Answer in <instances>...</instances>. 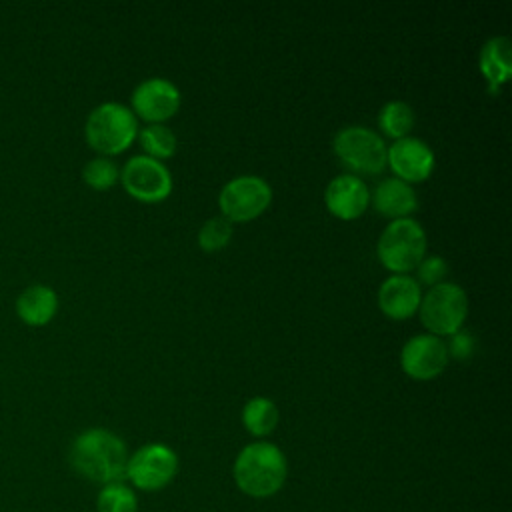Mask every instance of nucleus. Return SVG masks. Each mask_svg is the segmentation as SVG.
<instances>
[{"label": "nucleus", "instance_id": "obj_1", "mask_svg": "<svg viewBox=\"0 0 512 512\" xmlns=\"http://www.w3.org/2000/svg\"><path fill=\"white\" fill-rule=\"evenodd\" d=\"M70 464L76 474L96 484L124 482L128 448L120 436L106 428L80 432L70 446Z\"/></svg>", "mask_w": 512, "mask_h": 512}, {"label": "nucleus", "instance_id": "obj_2", "mask_svg": "<svg viewBox=\"0 0 512 512\" xmlns=\"http://www.w3.org/2000/svg\"><path fill=\"white\" fill-rule=\"evenodd\" d=\"M232 476L246 496L270 498L282 490L288 478V460L276 444L256 440L238 452Z\"/></svg>", "mask_w": 512, "mask_h": 512}, {"label": "nucleus", "instance_id": "obj_3", "mask_svg": "<svg viewBox=\"0 0 512 512\" xmlns=\"http://www.w3.org/2000/svg\"><path fill=\"white\" fill-rule=\"evenodd\" d=\"M86 142L102 156L122 154L138 136V120L134 112L120 102H104L96 106L84 126Z\"/></svg>", "mask_w": 512, "mask_h": 512}, {"label": "nucleus", "instance_id": "obj_4", "mask_svg": "<svg viewBox=\"0 0 512 512\" xmlns=\"http://www.w3.org/2000/svg\"><path fill=\"white\" fill-rule=\"evenodd\" d=\"M426 232L414 218L392 220L380 234L376 254L380 264L392 274H408L416 270L426 256Z\"/></svg>", "mask_w": 512, "mask_h": 512}, {"label": "nucleus", "instance_id": "obj_5", "mask_svg": "<svg viewBox=\"0 0 512 512\" xmlns=\"http://www.w3.org/2000/svg\"><path fill=\"white\" fill-rule=\"evenodd\" d=\"M418 316L428 334L452 336L456 334L468 316V296L456 282H440L422 294Z\"/></svg>", "mask_w": 512, "mask_h": 512}, {"label": "nucleus", "instance_id": "obj_6", "mask_svg": "<svg viewBox=\"0 0 512 512\" xmlns=\"http://www.w3.org/2000/svg\"><path fill=\"white\" fill-rule=\"evenodd\" d=\"M332 150L338 160L356 174H380L386 168L384 138L366 126H346L336 132Z\"/></svg>", "mask_w": 512, "mask_h": 512}, {"label": "nucleus", "instance_id": "obj_7", "mask_svg": "<svg viewBox=\"0 0 512 512\" xmlns=\"http://www.w3.org/2000/svg\"><path fill=\"white\" fill-rule=\"evenodd\" d=\"M272 202L270 184L254 174H244L228 180L218 194L220 216H224L232 224H244L260 214Z\"/></svg>", "mask_w": 512, "mask_h": 512}, {"label": "nucleus", "instance_id": "obj_8", "mask_svg": "<svg viewBox=\"0 0 512 512\" xmlns=\"http://www.w3.org/2000/svg\"><path fill=\"white\" fill-rule=\"evenodd\" d=\"M178 474L176 452L162 444L150 442L140 446L132 456H128L126 478L134 488L144 492H156L166 488Z\"/></svg>", "mask_w": 512, "mask_h": 512}, {"label": "nucleus", "instance_id": "obj_9", "mask_svg": "<svg viewBox=\"0 0 512 512\" xmlns=\"http://www.w3.org/2000/svg\"><path fill=\"white\" fill-rule=\"evenodd\" d=\"M118 180L132 198L146 204L162 202L172 192L170 170L160 160L148 158L144 154L132 156L120 170Z\"/></svg>", "mask_w": 512, "mask_h": 512}, {"label": "nucleus", "instance_id": "obj_10", "mask_svg": "<svg viewBox=\"0 0 512 512\" xmlns=\"http://www.w3.org/2000/svg\"><path fill=\"white\" fill-rule=\"evenodd\" d=\"M448 364L446 342L434 334H416L400 350V368L414 380H432Z\"/></svg>", "mask_w": 512, "mask_h": 512}, {"label": "nucleus", "instance_id": "obj_11", "mask_svg": "<svg viewBox=\"0 0 512 512\" xmlns=\"http://www.w3.org/2000/svg\"><path fill=\"white\" fill-rule=\"evenodd\" d=\"M180 100L182 96L176 84L166 78H148L134 88L130 110L148 124H162L178 112Z\"/></svg>", "mask_w": 512, "mask_h": 512}, {"label": "nucleus", "instance_id": "obj_12", "mask_svg": "<svg viewBox=\"0 0 512 512\" xmlns=\"http://www.w3.org/2000/svg\"><path fill=\"white\" fill-rule=\"evenodd\" d=\"M436 158L432 148L414 136L394 140L386 150V166L394 172V178L406 184H418L430 178Z\"/></svg>", "mask_w": 512, "mask_h": 512}, {"label": "nucleus", "instance_id": "obj_13", "mask_svg": "<svg viewBox=\"0 0 512 512\" xmlns=\"http://www.w3.org/2000/svg\"><path fill=\"white\" fill-rule=\"evenodd\" d=\"M324 204L332 216L340 220H356L370 204V190L360 176L342 174L328 182Z\"/></svg>", "mask_w": 512, "mask_h": 512}, {"label": "nucleus", "instance_id": "obj_14", "mask_svg": "<svg viewBox=\"0 0 512 512\" xmlns=\"http://www.w3.org/2000/svg\"><path fill=\"white\" fill-rule=\"evenodd\" d=\"M378 308L390 320H406L418 312L422 290L410 274H390L378 288Z\"/></svg>", "mask_w": 512, "mask_h": 512}, {"label": "nucleus", "instance_id": "obj_15", "mask_svg": "<svg viewBox=\"0 0 512 512\" xmlns=\"http://www.w3.org/2000/svg\"><path fill=\"white\" fill-rule=\"evenodd\" d=\"M370 202L378 214L392 220L410 218V214L418 208L414 188L394 176L378 182L374 192H370Z\"/></svg>", "mask_w": 512, "mask_h": 512}, {"label": "nucleus", "instance_id": "obj_16", "mask_svg": "<svg viewBox=\"0 0 512 512\" xmlns=\"http://www.w3.org/2000/svg\"><path fill=\"white\" fill-rule=\"evenodd\" d=\"M58 310V296L50 286L34 284L26 288L16 300V314L28 326L48 324Z\"/></svg>", "mask_w": 512, "mask_h": 512}, {"label": "nucleus", "instance_id": "obj_17", "mask_svg": "<svg viewBox=\"0 0 512 512\" xmlns=\"http://www.w3.org/2000/svg\"><path fill=\"white\" fill-rule=\"evenodd\" d=\"M480 72L488 80L490 92H498L502 84L510 78L512 64H510V40L508 36H494L490 38L480 50Z\"/></svg>", "mask_w": 512, "mask_h": 512}, {"label": "nucleus", "instance_id": "obj_18", "mask_svg": "<svg viewBox=\"0 0 512 512\" xmlns=\"http://www.w3.org/2000/svg\"><path fill=\"white\" fill-rule=\"evenodd\" d=\"M242 424L248 434L256 438H264L274 432L278 424V408L266 396L250 398L242 408Z\"/></svg>", "mask_w": 512, "mask_h": 512}, {"label": "nucleus", "instance_id": "obj_19", "mask_svg": "<svg viewBox=\"0 0 512 512\" xmlns=\"http://www.w3.org/2000/svg\"><path fill=\"white\" fill-rule=\"evenodd\" d=\"M378 128L392 140L406 138L414 128V110L402 100L386 102L378 112Z\"/></svg>", "mask_w": 512, "mask_h": 512}, {"label": "nucleus", "instance_id": "obj_20", "mask_svg": "<svg viewBox=\"0 0 512 512\" xmlns=\"http://www.w3.org/2000/svg\"><path fill=\"white\" fill-rule=\"evenodd\" d=\"M136 138L144 150V156L160 162L172 158L178 146L176 134L166 124H148L142 130H138Z\"/></svg>", "mask_w": 512, "mask_h": 512}, {"label": "nucleus", "instance_id": "obj_21", "mask_svg": "<svg viewBox=\"0 0 512 512\" xmlns=\"http://www.w3.org/2000/svg\"><path fill=\"white\" fill-rule=\"evenodd\" d=\"M98 512H138L136 492L124 482H112L100 488L96 496Z\"/></svg>", "mask_w": 512, "mask_h": 512}, {"label": "nucleus", "instance_id": "obj_22", "mask_svg": "<svg viewBox=\"0 0 512 512\" xmlns=\"http://www.w3.org/2000/svg\"><path fill=\"white\" fill-rule=\"evenodd\" d=\"M82 178L90 188H94L98 192H104V190L112 188L118 182L120 172H118V166L110 158L96 156V158H92L84 164Z\"/></svg>", "mask_w": 512, "mask_h": 512}, {"label": "nucleus", "instance_id": "obj_23", "mask_svg": "<svg viewBox=\"0 0 512 512\" xmlns=\"http://www.w3.org/2000/svg\"><path fill=\"white\" fill-rule=\"evenodd\" d=\"M232 238V222H228L224 216H214L206 220L198 230V246L206 252H218L224 246H228Z\"/></svg>", "mask_w": 512, "mask_h": 512}, {"label": "nucleus", "instance_id": "obj_24", "mask_svg": "<svg viewBox=\"0 0 512 512\" xmlns=\"http://www.w3.org/2000/svg\"><path fill=\"white\" fill-rule=\"evenodd\" d=\"M448 274V262L438 256V254H432V256H424L420 260V264L416 266V276H418V284H426L428 288L444 282Z\"/></svg>", "mask_w": 512, "mask_h": 512}, {"label": "nucleus", "instance_id": "obj_25", "mask_svg": "<svg viewBox=\"0 0 512 512\" xmlns=\"http://www.w3.org/2000/svg\"><path fill=\"white\" fill-rule=\"evenodd\" d=\"M474 344H476V342H474L472 332L460 328L456 334L450 336V342L446 344V348H448V358L452 356V358H456V360H468V358L472 356V352H474Z\"/></svg>", "mask_w": 512, "mask_h": 512}]
</instances>
